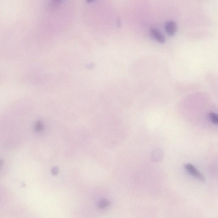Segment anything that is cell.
Instances as JSON below:
<instances>
[{"label": "cell", "instance_id": "cell-1", "mask_svg": "<svg viewBox=\"0 0 218 218\" xmlns=\"http://www.w3.org/2000/svg\"><path fill=\"white\" fill-rule=\"evenodd\" d=\"M185 168L189 174L196 179H198L200 181H205L206 180L203 175L193 164L189 163L187 164H185Z\"/></svg>", "mask_w": 218, "mask_h": 218}, {"label": "cell", "instance_id": "cell-5", "mask_svg": "<svg viewBox=\"0 0 218 218\" xmlns=\"http://www.w3.org/2000/svg\"><path fill=\"white\" fill-rule=\"evenodd\" d=\"M2 162H0V166H1L2 165Z\"/></svg>", "mask_w": 218, "mask_h": 218}, {"label": "cell", "instance_id": "cell-4", "mask_svg": "<svg viewBox=\"0 0 218 218\" xmlns=\"http://www.w3.org/2000/svg\"><path fill=\"white\" fill-rule=\"evenodd\" d=\"M209 118L211 121L214 125H217L218 123V116L216 113L211 112L209 114Z\"/></svg>", "mask_w": 218, "mask_h": 218}, {"label": "cell", "instance_id": "cell-3", "mask_svg": "<svg viewBox=\"0 0 218 218\" xmlns=\"http://www.w3.org/2000/svg\"><path fill=\"white\" fill-rule=\"evenodd\" d=\"M150 35L155 40L160 43H164L165 41V38L161 32L154 28L150 30Z\"/></svg>", "mask_w": 218, "mask_h": 218}, {"label": "cell", "instance_id": "cell-2", "mask_svg": "<svg viewBox=\"0 0 218 218\" xmlns=\"http://www.w3.org/2000/svg\"><path fill=\"white\" fill-rule=\"evenodd\" d=\"M166 32L170 36H174L176 33L177 29V24L174 21H167L165 26Z\"/></svg>", "mask_w": 218, "mask_h": 218}]
</instances>
